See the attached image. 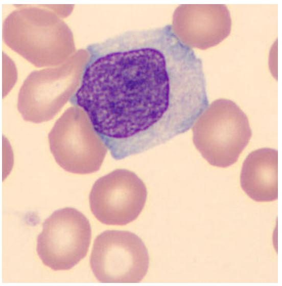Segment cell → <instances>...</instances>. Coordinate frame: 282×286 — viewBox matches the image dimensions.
Listing matches in <instances>:
<instances>
[{
  "mask_svg": "<svg viewBox=\"0 0 282 286\" xmlns=\"http://www.w3.org/2000/svg\"><path fill=\"white\" fill-rule=\"evenodd\" d=\"M75 82L27 81L18 97V108L24 120L40 123L52 119L75 92Z\"/></svg>",
  "mask_w": 282,
  "mask_h": 286,
  "instance_id": "52a82bcc",
  "label": "cell"
},
{
  "mask_svg": "<svg viewBox=\"0 0 282 286\" xmlns=\"http://www.w3.org/2000/svg\"><path fill=\"white\" fill-rule=\"evenodd\" d=\"M147 197L146 187L135 173L118 169L96 181L89 201L92 214L101 223L122 226L137 218Z\"/></svg>",
  "mask_w": 282,
  "mask_h": 286,
  "instance_id": "8992f818",
  "label": "cell"
},
{
  "mask_svg": "<svg viewBox=\"0 0 282 286\" xmlns=\"http://www.w3.org/2000/svg\"><path fill=\"white\" fill-rule=\"evenodd\" d=\"M91 237L90 224L82 213L72 207L62 208L44 221L36 251L53 270H68L86 256Z\"/></svg>",
  "mask_w": 282,
  "mask_h": 286,
  "instance_id": "277c9868",
  "label": "cell"
},
{
  "mask_svg": "<svg viewBox=\"0 0 282 286\" xmlns=\"http://www.w3.org/2000/svg\"><path fill=\"white\" fill-rule=\"evenodd\" d=\"M90 265L95 276L101 282H139L148 270L149 253L135 234L106 230L94 240Z\"/></svg>",
  "mask_w": 282,
  "mask_h": 286,
  "instance_id": "5b68a950",
  "label": "cell"
},
{
  "mask_svg": "<svg viewBox=\"0 0 282 286\" xmlns=\"http://www.w3.org/2000/svg\"><path fill=\"white\" fill-rule=\"evenodd\" d=\"M241 186L256 202H271L278 197V152L270 148L250 153L243 163Z\"/></svg>",
  "mask_w": 282,
  "mask_h": 286,
  "instance_id": "ba28073f",
  "label": "cell"
},
{
  "mask_svg": "<svg viewBox=\"0 0 282 286\" xmlns=\"http://www.w3.org/2000/svg\"><path fill=\"white\" fill-rule=\"evenodd\" d=\"M89 49L72 103L115 160L185 133L209 105L202 61L172 25L127 31Z\"/></svg>",
  "mask_w": 282,
  "mask_h": 286,
  "instance_id": "6da1fadb",
  "label": "cell"
},
{
  "mask_svg": "<svg viewBox=\"0 0 282 286\" xmlns=\"http://www.w3.org/2000/svg\"><path fill=\"white\" fill-rule=\"evenodd\" d=\"M83 111L77 106L69 108L56 121L48 136L57 164L66 171L81 174L99 170L107 151Z\"/></svg>",
  "mask_w": 282,
  "mask_h": 286,
  "instance_id": "3957f363",
  "label": "cell"
},
{
  "mask_svg": "<svg viewBox=\"0 0 282 286\" xmlns=\"http://www.w3.org/2000/svg\"><path fill=\"white\" fill-rule=\"evenodd\" d=\"M197 149L210 165L222 168L235 163L248 145L252 132L248 118L233 101L213 102L192 126Z\"/></svg>",
  "mask_w": 282,
  "mask_h": 286,
  "instance_id": "7a4b0ae2",
  "label": "cell"
}]
</instances>
